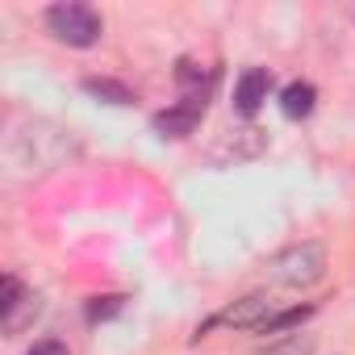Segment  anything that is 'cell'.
<instances>
[{
	"mask_svg": "<svg viewBox=\"0 0 355 355\" xmlns=\"http://www.w3.org/2000/svg\"><path fill=\"white\" fill-rule=\"evenodd\" d=\"M76 155H80L76 134L55 121H26L9 138V163L17 171H55Z\"/></svg>",
	"mask_w": 355,
	"mask_h": 355,
	"instance_id": "6da1fadb",
	"label": "cell"
},
{
	"mask_svg": "<svg viewBox=\"0 0 355 355\" xmlns=\"http://www.w3.org/2000/svg\"><path fill=\"white\" fill-rule=\"evenodd\" d=\"M263 276L276 288H313L326 276V247L322 243H293L263 263Z\"/></svg>",
	"mask_w": 355,
	"mask_h": 355,
	"instance_id": "7a4b0ae2",
	"label": "cell"
},
{
	"mask_svg": "<svg viewBox=\"0 0 355 355\" xmlns=\"http://www.w3.org/2000/svg\"><path fill=\"white\" fill-rule=\"evenodd\" d=\"M46 30H51L59 42L84 51V46H96V42H101L105 21H101V13L88 9V5H55V9H46Z\"/></svg>",
	"mask_w": 355,
	"mask_h": 355,
	"instance_id": "3957f363",
	"label": "cell"
},
{
	"mask_svg": "<svg viewBox=\"0 0 355 355\" xmlns=\"http://www.w3.org/2000/svg\"><path fill=\"white\" fill-rule=\"evenodd\" d=\"M38 313H42V297L26 288L17 276H5V284H0V326H5V334H21L26 326H34Z\"/></svg>",
	"mask_w": 355,
	"mask_h": 355,
	"instance_id": "277c9868",
	"label": "cell"
},
{
	"mask_svg": "<svg viewBox=\"0 0 355 355\" xmlns=\"http://www.w3.org/2000/svg\"><path fill=\"white\" fill-rule=\"evenodd\" d=\"M272 313H276V301H272L268 293H251V297L234 301L230 309H222L214 322H205L197 334H205V330H209V326H218V322H222V326H234V330H259Z\"/></svg>",
	"mask_w": 355,
	"mask_h": 355,
	"instance_id": "5b68a950",
	"label": "cell"
},
{
	"mask_svg": "<svg viewBox=\"0 0 355 355\" xmlns=\"http://www.w3.org/2000/svg\"><path fill=\"white\" fill-rule=\"evenodd\" d=\"M201 113H205V101H193V96H184L180 105H171V109L155 113V121H150V125H155L163 138H184V134H193V130H197Z\"/></svg>",
	"mask_w": 355,
	"mask_h": 355,
	"instance_id": "8992f818",
	"label": "cell"
},
{
	"mask_svg": "<svg viewBox=\"0 0 355 355\" xmlns=\"http://www.w3.org/2000/svg\"><path fill=\"white\" fill-rule=\"evenodd\" d=\"M263 146H268V134H263L259 125H243V130H230V134L222 138V146L214 150V159H218V163H243V159L263 155Z\"/></svg>",
	"mask_w": 355,
	"mask_h": 355,
	"instance_id": "52a82bcc",
	"label": "cell"
},
{
	"mask_svg": "<svg viewBox=\"0 0 355 355\" xmlns=\"http://www.w3.org/2000/svg\"><path fill=\"white\" fill-rule=\"evenodd\" d=\"M268 92H272V71L251 67V71H243L239 84H234V109H239L243 117H255L259 105L268 101Z\"/></svg>",
	"mask_w": 355,
	"mask_h": 355,
	"instance_id": "ba28073f",
	"label": "cell"
},
{
	"mask_svg": "<svg viewBox=\"0 0 355 355\" xmlns=\"http://www.w3.org/2000/svg\"><path fill=\"white\" fill-rule=\"evenodd\" d=\"M313 105H318V88L313 84H305V80H293L284 92H280V109H284V117H309L313 113Z\"/></svg>",
	"mask_w": 355,
	"mask_h": 355,
	"instance_id": "9c48e42d",
	"label": "cell"
},
{
	"mask_svg": "<svg viewBox=\"0 0 355 355\" xmlns=\"http://www.w3.org/2000/svg\"><path fill=\"white\" fill-rule=\"evenodd\" d=\"M84 92L96 96V101H105V105H130V101H134V92H130L125 84H117V80H96V76L84 80Z\"/></svg>",
	"mask_w": 355,
	"mask_h": 355,
	"instance_id": "30bf717a",
	"label": "cell"
},
{
	"mask_svg": "<svg viewBox=\"0 0 355 355\" xmlns=\"http://www.w3.org/2000/svg\"><path fill=\"white\" fill-rule=\"evenodd\" d=\"M313 313V305H293V309H276L263 326H259V334H280V330H293V326H301L305 318Z\"/></svg>",
	"mask_w": 355,
	"mask_h": 355,
	"instance_id": "8fae6325",
	"label": "cell"
},
{
	"mask_svg": "<svg viewBox=\"0 0 355 355\" xmlns=\"http://www.w3.org/2000/svg\"><path fill=\"white\" fill-rule=\"evenodd\" d=\"M318 351V343H313V334H288V338H280L276 347H268L263 355H313Z\"/></svg>",
	"mask_w": 355,
	"mask_h": 355,
	"instance_id": "7c38bea8",
	"label": "cell"
},
{
	"mask_svg": "<svg viewBox=\"0 0 355 355\" xmlns=\"http://www.w3.org/2000/svg\"><path fill=\"white\" fill-rule=\"evenodd\" d=\"M125 309V297H92L88 301V322H109Z\"/></svg>",
	"mask_w": 355,
	"mask_h": 355,
	"instance_id": "4fadbf2b",
	"label": "cell"
},
{
	"mask_svg": "<svg viewBox=\"0 0 355 355\" xmlns=\"http://www.w3.org/2000/svg\"><path fill=\"white\" fill-rule=\"evenodd\" d=\"M26 355H71V351H67L63 343H55V338H42V343H34Z\"/></svg>",
	"mask_w": 355,
	"mask_h": 355,
	"instance_id": "5bb4252c",
	"label": "cell"
}]
</instances>
